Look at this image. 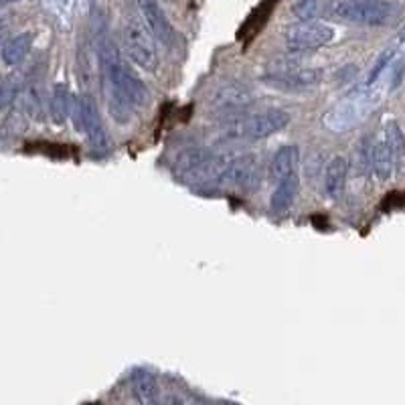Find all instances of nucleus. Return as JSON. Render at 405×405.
Returning <instances> with one entry per match:
<instances>
[{
  "label": "nucleus",
  "instance_id": "5701e85b",
  "mask_svg": "<svg viewBox=\"0 0 405 405\" xmlns=\"http://www.w3.org/2000/svg\"><path fill=\"white\" fill-rule=\"evenodd\" d=\"M391 55H393V51H385V53H383V55L379 57V61H377L375 69L371 71V76H369V81H367V83H373L375 79L379 78V73H381V71L385 69V65L389 63V59H391Z\"/></svg>",
  "mask_w": 405,
  "mask_h": 405
},
{
  "label": "nucleus",
  "instance_id": "20e7f679",
  "mask_svg": "<svg viewBox=\"0 0 405 405\" xmlns=\"http://www.w3.org/2000/svg\"><path fill=\"white\" fill-rule=\"evenodd\" d=\"M393 15L395 6L387 0H334L330 19L361 27H383Z\"/></svg>",
  "mask_w": 405,
  "mask_h": 405
},
{
  "label": "nucleus",
  "instance_id": "dca6fc26",
  "mask_svg": "<svg viewBox=\"0 0 405 405\" xmlns=\"http://www.w3.org/2000/svg\"><path fill=\"white\" fill-rule=\"evenodd\" d=\"M33 43H35V35L31 31H24V33L15 35L13 39L6 41L0 49V57L4 61V65L15 67L20 61H24L33 49Z\"/></svg>",
  "mask_w": 405,
  "mask_h": 405
},
{
  "label": "nucleus",
  "instance_id": "1a4fd4ad",
  "mask_svg": "<svg viewBox=\"0 0 405 405\" xmlns=\"http://www.w3.org/2000/svg\"><path fill=\"white\" fill-rule=\"evenodd\" d=\"M262 81L276 90V92H284V94H304L314 87L320 85L322 81V71L314 69V67H294V69H278V71H270L268 76H264Z\"/></svg>",
  "mask_w": 405,
  "mask_h": 405
},
{
  "label": "nucleus",
  "instance_id": "b1692460",
  "mask_svg": "<svg viewBox=\"0 0 405 405\" xmlns=\"http://www.w3.org/2000/svg\"><path fill=\"white\" fill-rule=\"evenodd\" d=\"M4 29H6V22L0 19V33H4Z\"/></svg>",
  "mask_w": 405,
  "mask_h": 405
},
{
  "label": "nucleus",
  "instance_id": "9d476101",
  "mask_svg": "<svg viewBox=\"0 0 405 405\" xmlns=\"http://www.w3.org/2000/svg\"><path fill=\"white\" fill-rule=\"evenodd\" d=\"M253 101L255 96L251 94L250 87H246L239 81H233L215 92V96L211 97V110L213 114L223 118V122H232L235 118L246 116Z\"/></svg>",
  "mask_w": 405,
  "mask_h": 405
},
{
  "label": "nucleus",
  "instance_id": "7ed1b4c3",
  "mask_svg": "<svg viewBox=\"0 0 405 405\" xmlns=\"http://www.w3.org/2000/svg\"><path fill=\"white\" fill-rule=\"evenodd\" d=\"M292 122V116L286 110L273 108V110H266V112H257V114H246L225 122L227 124V136L229 138H237V140H264L270 136L278 134L282 130H286Z\"/></svg>",
  "mask_w": 405,
  "mask_h": 405
},
{
  "label": "nucleus",
  "instance_id": "4be33fe9",
  "mask_svg": "<svg viewBox=\"0 0 405 405\" xmlns=\"http://www.w3.org/2000/svg\"><path fill=\"white\" fill-rule=\"evenodd\" d=\"M20 85L22 83H20V78H17V76L0 81V110L8 108L15 101V97L19 96Z\"/></svg>",
  "mask_w": 405,
  "mask_h": 405
},
{
  "label": "nucleus",
  "instance_id": "2eb2a0df",
  "mask_svg": "<svg viewBox=\"0 0 405 405\" xmlns=\"http://www.w3.org/2000/svg\"><path fill=\"white\" fill-rule=\"evenodd\" d=\"M300 193V173L290 174L286 178L276 183V189L271 193L270 207L273 213H288L292 209V205L296 203Z\"/></svg>",
  "mask_w": 405,
  "mask_h": 405
},
{
  "label": "nucleus",
  "instance_id": "f8f14e48",
  "mask_svg": "<svg viewBox=\"0 0 405 405\" xmlns=\"http://www.w3.org/2000/svg\"><path fill=\"white\" fill-rule=\"evenodd\" d=\"M348 180V160L345 156H332L325 169V193L330 201H339Z\"/></svg>",
  "mask_w": 405,
  "mask_h": 405
},
{
  "label": "nucleus",
  "instance_id": "9b49d317",
  "mask_svg": "<svg viewBox=\"0 0 405 405\" xmlns=\"http://www.w3.org/2000/svg\"><path fill=\"white\" fill-rule=\"evenodd\" d=\"M142 20L148 29V33L158 41L162 47L173 49L174 47V27L166 17V13L162 10L158 0H136Z\"/></svg>",
  "mask_w": 405,
  "mask_h": 405
},
{
  "label": "nucleus",
  "instance_id": "412c9836",
  "mask_svg": "<svg viewBox=\"0 0 405 405\" xmlns=\"http://www.w3.org/2000/svg\"><path fill=\"white\" fill-rule=\"evenodd\" d=\"M353 164H355V171L363 176L373 173V140L371 138H363L357 144L353 152Z\"/></svg>",
  "mask_w": 405,
  "mask_h": 405
},
{
  "label": "nucleus",
  "instance_id": "6ab92c4d",
  "mask_svg": "<svg viewBox=\"0 0 405 405\" xmlns=\"http://www.w3.org/2000/svg\"><path fill=\"white\" fill-rule=\"evenodd\" d=\"M71 104H73V96L69 94V87L65 83H57L53 87V94H51V118L55 124H63L69 114H71Z\"/></svg>",
  "mask_w": 405,
  "mask_h": 405
},
{
  "label": "nucleus",
  "instance_id": "393cba45",
  "mask_svg": "<svg viewBox=\"0 0 405 405\" xmlns=\"http://www.w3.org/2000/svg\"><path fill=\"white\" fill-rule=\"evenodd\" d=\"M2 2H17V0H2Z\"/></svg>",
  "mask_w": 405,
  "mask_h": 405
},
{
  "label": "nucleus",
  "instance_id": "6e6552de",
  "mask_svg": "<svg viewBox=\"0 0 405 405\" xmlns=\"http://www.w3.org/2000/svg\"><path fill=\"white\" fill-rule=\"evenodd\" d=\"M262 180H264V162L253 152L232 158L227 171L221 178V183H227L229 187L243 193L257 191L262 187Z\"/></svg>",
  "mask_w": 405,
  "mask_h": 405
},
{
  "label": "nucleus",
  "instance_id": "a878e982",
  "mask_svg": "<svg viewBox=\"0 0 405 405\" xmlns=\"http://www.w3.org/2000/svg\"><path fill=\"white\" fill-rule=\"evenodd\" d=\"M0 39H2V33H0Z\"/></svg>",
  "mask_w": 405,
  "mask_h": 405
},
{
  "label": "nucleus",
  "instance_id": "39448f33",
  "mask_svg": "<svg viewBox=\"0 0 405 405\" xmlns=\"http://www.w3.org/2000/svg\"><path fill=\"white\" fill-rule=\"evenodd\" d=\"M122 41H124V53L130 57L134 65L148 73L158 71L160 55L156 49V41L140 22L136 20L126 22V27L122 29Z\"/></svg>",
  "mask_w": 405,
  "mask_h": 405
},
{
  "label": "nucleus",
  "instance_id": "ddd939ff",
  "mask_svg": "<svg viewBox=\"0 0 405 405\" xmlns=\"http://www.w3.org/2000/svg\"><path fill=\"white\" fill-rule=\"evenodd\" d=\"M296 173H300V148L296 144L280 146L270 160V178L278 183Z\"/></svg>",
  "mask_w": 405,
  "mask_h": 405
},
{
  "label": "nucleus",
  "instance_id": "f257e3e1",
  "mask_svg": "<svg viewBox=\"0 0 405 405\" xmlns=\"http://www.w3.org/2000/svg\"><path fill=\"white\" fill-rule=\"evenodd\" d=\"M101 67L108 83V99H110V114L118 124H128L132 120L134 110H146L152 101L150 90L138 78L130 63L124 59L116 43L101 39L99 43Z\"/></svg>",
  "mask_w": 405,
  "mask_h": 405
},
{
  "label": "nucleus",
  "instance_id": "423d86ee",
  "mask_svg": "<svg viewBox=\"0 0 405 405\" xmlns=\"http://www.w3.org/2000/svg\"><path fill=\"white\" fill-rule=\"evenodd\" d=\"M73 124L78 126L79 132L87 136L92 150L96 155H104L110 148V136L104 128V122L99 116L97 104L94 96L90 94H81L79 97L73 99Z\"/></svg>",
  "mask_w": 405,
  "mask_h": 405
},
{
  "label": "nucleus",
  "instance_id": "a211bd4d",
  "mask_svg": "<svg viewBox=\"0 0 405 405\" xmlns=\"http://www.w3.org/2000/svg\"><path fill=\"white\" fill-rule=\"evenodd\" d=\"M385 142L393 155V164L399 174H405V134L402 126L395 120H389L385 124Z\"/></svg>",
  "mask_w": 405,
  "mask_h": 405
},
{
  "label": "nucleus",
  "instance_id": "4468645a",
  "mask_svg": "<svg viewBox=\"0 0 405 405\" xmlns=\"http://www.w3.org/2000/svg\"><path fill=\"white\" fill-rule=\"evenodd\" d=\"M130 391L138 404L152 405L160 399V385L158 379L146 369H136L130 375Z\"/></svg>",
  "mask_w": 405,
  "mask_h": 405
},
{
  "label": "nucleus",
  "instance_id": "aec40b11",
  "mask_svg": "<svg viewBox=\"0 0 405 405\" xmlns=\"http://www.w3.org/2000/svg\"><path fill=\"white\" fill-rule=\"evenodd\" d=\"M395 171L393 164V155L389 150V144L385 140H377L373 144V173L379 180H389Z\"/></svg>",
  "mask_w": 405,
  "mask_h": 405
},
{
  "label": "nucleus",
  "instance_id": "0eeeda50",
  "mask_svg": "<svg viewBox=\"0 0 405 405\" xmlns=\"http://www.w3.org/2000/svg\"><path fill=\"white\" fill-rule=\"evenodd\" d=\"M282 37L290 51H316L334 39V29L320 20H296L284 27Z\"/></svg>",
  "mask_w": 405,
  "mask_h": 405
},
{
  "label": "nucleus",
  "instance_id": "f3484780",
  "mask_svg": "<svg viewBox=\"0 0 405 405\" xmlns=\"http://www.w3.org/2000/svg\"><path fill=\"white\" fill-rule=\"evenodd\" d=\"M334 0H296L292 4V15L298 20L330 19Z\"/></svg>",
  "mask_w": 405,
  "mask_h": 405
},
{
  "label": "nucleus",
  "instance_id": "f03ea898",
  "mask_svg": "<svg viewBox=\"0 0 405 405\" xmlns=\"http://www.w3.org/2000/svg\"><path fill=\"white\" fill-rule=\"evenodd\" d=\"M229 162L232 158L227 155H215L209 148L193 146L178 152L174 160V169L183 180L191 185H209L221 183Z\"/></svg>",
  "mask_w": 405,
  "mask_h": 405
}]
</instances>
